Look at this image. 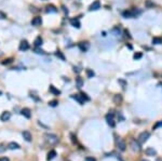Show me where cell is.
<instances>
[{"label": "cell", "instance_id": "5", "mask_svg": "<svg viewBox=\"0 0 162 161\" xmlns=\"http://www.w3.org/2000/svg\"><path fill=\"white\" fill-rule=\"evenodd\" d=\"M18 49H20L21 51H27V50L29 49V43H28V41H27V40H22V41H21V43H20Z\"/></svg>", "mask_w": 162, "mask_h": 161}, {"label": "cell", "instance_id": "38", "mask_svg": "<svg viewBox=\"0 0 162 161\" xmlns=\"http://www.w3.org/2000/svg\"><path fill=\"white\" fill-rule=\"evenodd\" d=\"M63 10H64V12H65L66 14H68V10H67V9H66L64 6H63Z\"/></svg>", "mask_w": 162, "mask_h": 161}, {"label": "cell", "instance_id": "19", "mask_svg": "<svg viewBox=\"0 0 162 161\" xmlns=\"http://www.w3.org/2000/svg\"><path fill=\"white\" fill-rule=\"evenodd\" d=\"M42 43H43V40H42V38H41L40 36L35 39V42H34V44H35V46H36V48H39V46H41V45H42Z\"/></svg>", "mask_w": 162, "mask_h": 161}, {"label": "cell", "instance_id": "39", "mask_svg": "<svg viewBox=\"0 0 162 161\" xmlns=\"http://www.w3.org/2000/svg\"><path fill=\"white\" fill-rule=\"evenodd\" d=\"M0 95H2V92L1 91H0Z\"/></svg>", "mask_w": 162, "mask_h": 161}, {"label": "cell", "instance_id": "28", "mask_svg": "<svg viewBox=\"0 0 162 161\" xmlns=\"http://www.w3.org/2000/svg\"><path fill=\"white\" fill-rule=\"evenodd\" d=\"M161 127H162V120H161V121H158V122H157V123L155 124V126L153 127V130H157L158 128H161Z\"/></svg>", "mask_w": 162, "mask_h": 161}, {"label": "cell", "instance_id": "40", "mask_svg": "<svg viewBox=\"0 0 162 161\" xmlns=\"http://www.w3.org/2000/svg\"><path fill=\"white\" fill-rule=\"evenodd\" d=\"M142 161H148V160H145V159H143V160H142Z\"/></svg>", "mask_w": 162, "mask_h": 161}, {"label": "cell", "instance_id": "34", "mask_svg": "<svg viewBox=\"0 0 162 161\" xmlns=\"http://www.w3.org/2000/svg\"><path fill=\"white\" fill-rule=\"evenodd\" d=\"M0 161H10V160L7 157H0Z\"/></svg>", "mask_w": 162, "mask_h": 161}, {"label": "cell", "instance_id": "23", "mask_svg": "<svg viewBox=\"0 0 162 161\" xmlns=\"http://www.w3.org/2000/svg\"><path fill=\"white\" fill-rule=\"evenodd\" d=\"M56 157V151L55 150H51V151H49V154H48V160H52L53 158H55Z\"/></svg>", "mask_w": 162, "mask_h": 161}, {"label": "cell", "instance_id": "12", "mask_svg": "<svg viewBox=\"0 0 162 161\" xmlns=\"http://www.w3.org/2000/svg\"><path fill=\"white\" fill-rule=\"evenodd\" d=\"M45 12L46 13H56L57 12V8L53 4H49V6H46L45 8Z\"/></svg>", "mask_w": 162, "mask_h": 161}, {"label": "cell", "instance_id": "15", "mask_svg": "<svg viewBox=\"0 0 162 161\" xmlns=\"http://www.w3.org/2000/svg\"><path fill=\"white\" fill-rule=\"evenodd\" d=\"M145 153L147 156H150V157H154V156L157 155V151H156V149H154V147H148L145 150Z\"/></svg>", "mask_w": 162, "mask_h": 161}, {"label": "cell", "instance_id": "2", "mask_svg": "<svg viewBox=\"0 0 162 161\" xmlns=\"http://www.w3.org/2000/svg\"><path fill=\"white\" fill-rule=\"evenodd\" d=\"M113 112L111 111V112H109V113H107L106 115V121H107V124L109 127H111V128H115V126H116V122H115V120H113Z\"/></svg>", "mask_w": 162, "mask_h": 161}, {"label": "cell", "instance_id": "6", "mask_svg": "<svg viewBox=\"0 0 162 161\" xmlns=\"http://www.w3.org/2000/svg\"><path fill=\"white\" fill-rule=\"evenodd\" d=\"M10 118H11V112L10 111H3L1 113V116H0V120L6 122V121H9Z\"/></svg>", "mask_w": 162, "mask_h": 161}, {"label": "cell", "instance_id": "36", "mask_svg": "<svg viewBox=\"0 0 162 161\" xmlns=\"http://www.w3.org/2000/svg\"><path fill=\"white\" fill-rule=\"evenodd\" d=\"M74 71L75 72H80V69L78 68V67H74Z\"/></svg>", "mask_w": 162, "mask_h": 161}, {"label": "cell", "instance_id": "14", "mask_svg": "<svg viewBox=\"0 0 162 161\" xmlns=\"http://www.w3.org/2000/svg\"><path fill=\"white\" fill-rule=\"evenodd\" d=\"M71 98L76 100L78 103L80 104V105H83V104H84V100H83L82 96H81L80 94H74V95H71Z\"/></svg>", "mask_w": 162, "mask_h": 161}, {"label": "cell", "instance_id": "26", "mask_svg": "<svg viewBox=\"0 0 162 161\" xmlns=\"http://www.w3.org/2000/svg\"><path fill=\"white\" fill-rule=\"evenodd\" d=\"M94 71L92 70V69H87V76H88V78H93L94 77Z\"/></svg>", "mask_w": 162, "mask_h": 161}, {"label": "cell", "instance_id": "37", "mask_svg": "<svg viewBox=\"0 0 162 161\" xmlns=\"http://www.w3.org/2000/svg\"><path fill=\"white\" fill-rule=\"evenodd\" d=\"M87 161H95V159L91 158V157H88V158H87Z\"/></svg>", "mask_w": 162, "mask_h": 161}, {"label": "cell", "instance_id": "7", "mask_svg": "<svg viewBox=\"0 0 162 161\" xmlns=\"http://www.w3.org/2000/svg\"><path fill=\"white\" fill-rule=\"evenodd\" d=\"M98 9H101V2L98 1V0H96V1H94L91 6H90V8H89V10L90 11H97Z\"/></svg>", "mask_w": 162, "mask_h": 161}, {"label": "cell", "instance_id": "25", "mask_svg": "<svg viewBox=\"0 0 162 161\" xmlns=\"http://www.w3.org/2000/svg\"><path fill=\"white\" fill-rule=\"evenodd\" d=\"M55 55L57 56V58H60L62 61H65V56L63 55V53H62L61 51H56V52H55Z\"/></svg>", "mask_w": 162, "mask_h": 161}, {"label": "cell", "instance_id": "29", "mask_svg": "<svg viewBox=\"0 0 162 161\" xmlns=\"http://www.w3.org/2000/svg\"><path fill=\"white\" fill-rule=\"evenodd\" d=\"M80 95L82 96V98H83V100H84V102H87V101H90V97H89L87 94H85V93H80Z\"/></svg>", "mask_w": 162, "mask_h": 161}, {"label": "cell", "instance_id": "4", "mask_svg": "<svg viewBox=\"0 0 162 161\" xmlns=\"http://www.w3.org/2000/svg\"><path fill=\"white\" fill-rule=\"evenodd\" d=\"M149 137H150V133H149V132H147V131H146V132H142V133L139 134L137 141H138L140 144H143V143H145L146 141H147Z\"/></svg>", "mask_w": 162, "mask_h": 161}, {"label": "cell", "instance_id": "13", "mask_svg": "<svg viewBox=\"0 0 162 161\" xmlns=\"http://www.w3.org/2000/svg\"><path fill=\"white\" fill-rule=\"evenodd\" d=\"M70 25H71V26H74L75 28H80V26H81V24H80V22H79V20L76 18V17L70 18Z\"/></svg>", "mask_w": 162, "mask_h": 161}, {"label": "cell", "instance_id": "9", "mask_svg": "<svg viewBox=\"0 0 162 161\" xmlns=\"http://www.w3.org/2000/svg\"><path fill=\"white\" fill-rule=\"evenodd\" d=\"M140 143L137 141H135V139H133V141L131 142V146H132V149L134 150V151H139V150L140 149H142V148H140V145H139Z\"/></svg>", "mask_w": 162, "mask_h": 161}, {"label": "cell", "instance_id": "27", "mask_svg": "<svg viewBox=\"0 0 162 161\" xmlns=\"http://www.w3.org/2000/svg\"><path fill=\"white\" fill-rule=\"evenodd\" d=\"M142 56H143V54L140 53V52H138V53H135L133 55V59L134 60H139V59H142Z\"/></svg>", "mask_w": 162, "mask_h": 161}, {"label": "cell", "instance_id": "24", "mask_svg": "<svg viewBox=\"0 0 162 161\" xmlns=\"http://www.w3.org/2000/svg\"><path fill=\"white\" fill-rule=\"evenodd\" d=\"M153 43L154 44H161L162 43V39L160 37H154L153 38Z\"/></svg>", "mask_w": 162, "mask_h": 161}, {"label": "cell", "instance_id": "18", "mask_svg": "<svg viewBox=\"0 0 162 161\" xmlns=\"http://www.w3.org/2000/svg\"><path fill=\"white\" fill-rule=\"evenodd\" d=\"M8 148L9 149H11V150H15V149H20L21 146L17 144V143H15V142H11V143H9L8 144Z\"/></svg>", "mask_w": 162, "mask_h": 161}, {"label": "cell", "instance_id": "21", "mask_svg": "<svg viewBox=\"0 0 162 161\" xmlns=\"http://www.w3.org/2000/svg\"><path fill=\"white\" fill-rule=\"evenodd\" d=\"M49 91L52 93V94H54V95H60V94H61V91H60V90H57L54 86H50Z\"/></svg>", "mask_w": 162, "mask_h": 161}, {"label": "cell", "instance_id": "20", "mask_svg": "<svg viewBox=\"0 0 162 161\" xmlns=\"http://www.w3.org/2000/svg\"><path fill=\"white\" fill-rule=\"evenodd\" d=\"M76 87L78 88V89H81V88L83 87V79L81 77L76 78Z\"/></svg>", "mask_w": 162, "mask_h": 161}, {"label": "cell", "instance_id": "16", "mask_svg": "<svg viewBox=\"0 0 162 161\" xmlns=\"http://www.w3.org/2000/svg\"><path fill=\"white\" fill-rule=\"evenodd\" d=\"M21 113H22V115L25 118H27V119H29L31 117V113H30V109H29V108H23V109L21 110Z\"/></svg>", "mask_w": 162, "mask_h": 161}, {"label": "cell", "instance_id": "22", "mask_svg": "<svg viewBox=\"0 0 162 161\" xmlns=\"http://www.w3.org/2000/svg\"><path fill=\"white\" fill-rule=\"evenodd\" d=\"M122 102V95L121 94H116L113 96V103L115 104H120Z\"/></svg>", "mask_w": 162, "mask_h": 161}, {"label": "cell", "instance_id": "11", "mask_svg": "<svg viewBox=\"0 0 162 161\" xmlns=\"http://www.w3.org/2000/svg\"><path fill=\"white\" fill-rule=\"evenodd\" d=\"M42 24V18L40 16H35L33 20H31V25L33 26H39Z\"/></svg>", "mask_w": 162, "mask_h": 161}, {"label": "cell", "instance_id": "32", "mask_svg": "<svg viewBox=\"0 0 162 161\" xmlns=\"http://www.w3.org/2000/svg\"><path fill=\"white\" fill-rule=\"evenodd\" d=\"M35 52H36L37 54H43V53H44V52H43L42 50H40V49H36Z\"/></svg>", "mask_w": 162, "mask_h": 161}, {"label": "cell", "instance_id": "3", "mask_svg": "<svg viewBox=\"0 0 162 161\" xmlns=\"http://www.w3.org/2000/svg\"><path fill=\"white\" fill-rule=\"evenodd\" d=\"M44 137L50 144H56L57 142H59V137H57L56 135H54V134H45Z\"/></svg>", "mask_w": 162, "mask_h": 161}, {"label": "cell", "instance_id": "17", "mask_svg": "<svg viewBox=\"0 0 162 161\" xmlns=\"http://www.w3.org/2000/svg\"><path fill=\"white\" fill-rule=\"evenodd\" d=\"M22 135H23V137H24V139L26 142H31V134H30V132L29 131H23V133H22Z\"/></svg>", "mask_w": 162, "mask_h": 161}, {"label": "cell", "instance_id": "33", "mask_svg": "<svg viewBox=\"0 0 162 161\" xmlns=\"http://www.w3.org/2000/svg\"><path fill=\"white\" fill-rule=\"evenodd\" d=\"M124 34H125V36H127L128 38H131V35H130V33H129L128 29H124Z\"/></svg>", "mask_w": 162, "mask_h": 161}, {"label": "cell", "instance_id": "31", "mask_svg": "<svg viewBox=\"0 0 162 161\" xmlns=\"http://www.w3.org/2000/svg\"><path fill=\"white\" fill-rule=\"evenodd\" d=\"M10 63H12V59H7V60H4V61L2 62L3 65H8V64H10Z\"/></svg>", "mask_w": 162, "mask_h": 161}, {"label": "cell", "instance_id": "35", "mask_svg": "<svg viewBox=\"0 0 162 161\" xmlns=\"http://www.w3.org/2000/svg\"><path fill=\"white\" fill-rule=\"evenodd\" d=\"M4 150H6V147H3V146H0V153H3Z\"/></svg>", "mask_w": 162, "mask_h": 161}, {"label": "cell", "instance_id": "1", "mask_svg": "<svg viewBox=\"0 0 162 161\" xmlns=\"http://www.w3.org/2000/svg\"><path fill=\"white\" fill-rule=\"evenodd\" d=\"M140 13H142V11L136 10V9H133V10H127V11H123L122 15L125 18H132V17H137Z\"/></svg>", "mask_w": 162, "mask_h": 161}, {"label": "cell", "instance_id": "10", "mask_svg": "<svg viewBox=\"0 0 162 161\" xmlns=\"http://www.w3.org/2000/svg\"><path fill=\"white\" fill-rule=\"evenodd\" d=\"M78 46H79V49L82 51V52H87L88 50H89V48H90V44H89V42H80L79 44H78Z\"/></svg>", "mask_w": 162, "mask_h": 161}, {"label": "cell", "instance_id": "8", "mask_svg": "<svg viewBox=\"0 0 162 161\" xmlns=\"http://www.w3.org/2000/svg\"><path fill=\"white\" fill-rule=\"evenodd\" d=\"M117 146H118V148L120 150H121V151H124L125 147H127V144H125V142L123 141L122 138H119L118 141H117Z\"/></svg>", "mask_w": 162, "mask_h": 161}, {"label": "cell", "instance_id": "30", "mask_svg": "<svg viewBox=\"0 0 162 161\" xmlns=\"http://www.w3.org/2000/svg\"><path fill=\"white\" fill-rule=\"evenodd\" d=\"M57 104H59V102H57V101H51V102H49V106L55 107V106H57Z\"/></svg>", "mask_w": 162, "mask_h": 161}]
</instances>
